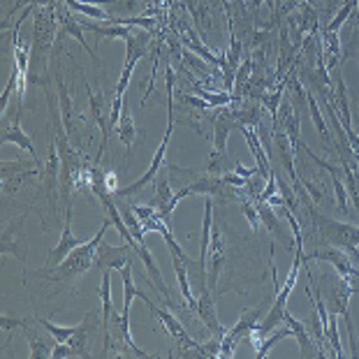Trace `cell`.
<instances>
[{"instance_id":"6da1fadb","label":"cell","mask_w":359,"mask_h":359,"mask_svg":"<svg viewBox=\"0 0 359 359\" xmlns=\"http://www.w3.org/2000/svg\"><path fill=\"white\" fill-rule=\"evenodd\" d=\"M110 227H112V220L107 218L103 222V227L98 229V234L93 236L91 241L79 243V246L74 248L72 253L58 264V267H46V272H37V276H44L46 281H56V283L72 281V279H79V276H84L88 269L96 267L98 246H100V241L105 239V234H107V229H110Z\"/></svg>"},{"instance_id":"7a4b0ae2","label":"cell","mask_w":359,"mask_h":359,"mask_svg":"<svg viewBox=\"0 0 359 359\" xmlns=\"http://www.w3.org/2000/svg\"><path fill=\"white\" fill-rule=\"evenodd\" d=\"M308 213L313 225L320 229L324 241H327L329 246H338V248L359 246V227L350 225V222H338L334 218H329V216L315 211V207H310Z\"/></svg>"},{"instance_id":"3957f363","label":"cell","mask_w":359,"mask_h":359,"mask_svg":"<svg viewBox=\"0 0 359 359\" xmlns=\"http://www.w3.org/2000/svg\"><path fill=\"white\" fill-rule=\"evenodd\" d=\"M49 8H37L35 15V30H33V56L46 63V53H49L53 37H56V17Z\"/></svg>"},{"instance_id":"277c9868","label":"cell","mask_w":359,"mask_h":359,"mask_svg":"<svg viewBox=\"0 0 359 359\" xmlns=\"http://www.w3.org/2000/svg\"><path fill=\"white\" fill-rule=\"evenodd\" d=\"M26 216L8 222L3 229V243H0V253L15 255L19 262H26L28 257V239H26Z\"/></svg>"},{"instance_id":"5b68a950","label":"cell","mask_w":359,"mask_h":359,"mask_svg":"<svg viewBox=\"0 0 359 359\" xmlns=\"http://www.w3.org/2000/svg\"><path fill=\"white\" fill-rule=\"evenodd\" d=\"M132 253L134 248L130 243H123V246H112V243H107L105 239L100 241L98 246V253H96V269H123L128 262H132Z\"/></svg>"},{"instance_id":"8992f818","label":"cell","mask_w":359,"mask_h":359,"mask_svg":"<svg viewBox=\"0 0 359 359\" xmlns=\"http://www.w3.org/2000/svg\"><path fill=\"white\" fill-rule=\"evenodd\" d=\"M3 191L12 195L15 191H19L24 184H26V179H33V176H37L40 174V165L37 162H8V160H3Z\"/></svg>"},{"instance_id":"52a82bcc","label":"cell","mask_w":359,"mask_h":359,"mask_svg":"<svg viewBox=\"0 0 359 359\" xmlns=\"http://www.w3.org/2000/svg\"><path fill=\"white\" fill-rule=\"evenodd\" d=\"M79 243L81 241L77 239V234L72 232V204H70V207H65V222H63V232H60V241L49 250L46 267H58V264L63 262L65 257L79 246Z\"/></svg>"},{"instance_id":"ba28073f","label":"cell","mask_w":359,"mask_h":359,"mask_svg":"<svg viewBox=\"0 0 359 359\" xmlns=\"http://www.w3.org/2000/svg\"><path fill=\"white\" fill-rule=\"evenodd\" d=\"M283 324H288L290 331H292V338H297V343H299V350H301L299 352L301 357H322L320 345L315 343V338L308 331V327L301 320H297V317L290 313L288 308H286V313H283Z\"/></svg>"},{"instance_id":"9c48e42d","label":"cell","mask_w":359,"mask_h":359,"mask_svg":"<svg viewBox=\"0 0 359 359\" xmlns=\"http://www.w3.org/2000/svg\"><path fill=\"white\" fill-rule=\"evenodd\" d=\"M153 184V202L151 204L158 209L160 216L165 220H169V216L174 213L172 209V200H174V188L169 184V174H167V165H162V169L158 172V176L151 181Z\"/></svg>"},{"instance_id":"30bf717a","label":"cell","mask_w":359,"mask_h":359,"mask_svg":"<svg viewBox=\"0 0 359 359\" xmlns=\"http://www.w3.org/2000/svg\"><path fill=\"white\" fill-rule=\"evenodd\" d=\"M195 313H198L202 324H204L211 336H222L227 331L218 320V313H216V297L209 288H202V295L198 297V310H195Z\"/></svg>"},{"instance_id":"8fae6325","label":"cell","mask_w":359,"mask_h":359,"mask_svg":"<svg viewBox=\"0 0 359 359\" xmlns=\"http://www.w3.org/2000/svg\"><path fill=\"white\" fill-rule=\"evenodd\" d=\"M211 255H209V262L207 264V288L216 290V283H218V276L222 272V267H225V241H222V234L220 229L213 225V239H211Z\"/></svg>"},{"instance_id":"7c38bea8","label":"cell","mask_w":359,"mask_h":359,"mask_svg":"<svg viewBox=\"0 0 359 359\" xmlns=\"http://www.w3.org/2000/svg\"><path fill=\"white\" fill-rule=\"evenodd\" d=\"M255 204H257V211H260V220H262V225L267 227V232L272 234L279 243H283L286 248H295V241H290L288 229L279 222L276 209H274L272 204H269V202H262V200H257Z\"/></svg>"},{"instance_id":"4fadbf2b","label":"cell","mask_w":359,"mask_h":359,"mask_svg":"<svg viewBox=\"0 0 359 359\" xmlns=\"http://www.w3.org/2000/svg\"><path fill=\"white\" fill-rule=\"evenodd\" d=\"M30 322H33V317H30V320L26 317V322H24V327H21L26 341H28V357L30 359H46V357H51L56 341L51 343L49 338H46V334H40L35 327H30Z\"/></svg>"},{"instance_id":"5bb4252c","label":"cell","mask_w":359,"mask_h":359,"mask_svg":"<svg viewBox=\"0 0 359 359\" xmlns=\"http://www.w3.org/2000/svg\"><path fill=\"white\" fill-rule=\"evenodd\" d=\"M3 144H17L19 148H24V151L30 155L33 162L42 165V162H40V158H37V153H35V146H33V139L21 130V110H19L17 116L12 119V125L5 128V132H3Z\"/></svg>"},{"instance_id":"9a60e30c","label":"cell","mask_w":359,"mask_h":359,"mask_svg":"<svg viewBox=\"0 0 359 359\" xmlns=\"http://www.w3.org/2000/svg\"><path fill=\"white\" fill-rule=\"evenodd\" d=\"M239 130L243 132V137H246L248 141V148H250V153H253V158L257 162V172H260L264 179H269V174H272V165H269V158H267V151H264V146H262V139H260V134L255 132V128H250V125H241Z\"/></svg>"},{"instance_id":"2e32d148","label":"cell","mask_w":359,"mask_h":359,"mask_svg":"<svg viewBox=\"0 0 359 359\" xmlns=\"http://www.w3.org/2000/svg\"><path fill=\"white\" fill-rule=\"evenodd\" d=\"M172 267H174V274H176V281H179V290H181V297H184L186 306L191 310H198V297H193V290H191L188 262L181 260L179 255H172Z\"/></svg>"},{"instance_id":"e0dca14e","label":"cell","mask_w":359,"mask_h":359,"mask_svg":"<svg viewBox=\"0 0 359 359\" xmlns=\"http://www.w3.org/2000/svg\"><path fill=\"white\" fill-rule=\"evenodd\" d=\"M112 272L114 269H107L103 272V283H100V304H103V310H100V317H103V331L110 327L114 313H116V308H114V301H112Z\"/></svg>"},{"instance_id":"ac0fdd59","label":"cell","mask_w":359,"mask_h":359,"mask_svg":"<svg viewBox=\"0 0 359 359\" xmlns=\"http://www.w3.org/2000/svg\"><path fill=\"white\" fill-rule=\"evenodd\" d=\"M283 338H292V331H290V327L286 324V327H276L272 334H267L264 338H255V341H250L255 345V357L257 359H264L272 352V348L276 343H281Z\"/></svg>"},{"instance_id":"d6986e66","label":"cell","mask_w":359,"mask_h":359,"mask_svg":"<svg viewBox=\"0 0 359 359\" xmlns=\"http://www.w3.org/2000/svg\"><path fill=\"white\" fill-rule=\"evenodd\" d=\"M338 56H341V40H338L336 33L324 30L322 33V58H324L327 70H336V67L341 65Z\"/></svg>"},{"instance_id":"ffe728a7","label":"cell","mask_w":359,"mask_h":359,"mask_svg":"<svg viewBox=\"0 0 359 359\" xmlns=\"http://www.w3.org/2000/svg\"><path fill=\"white\" fill-rule=\"evenodd\" d=\"M58 21H60V26H63V33H65V35H72L74 40H77V42H81V46H84V49L93 56V60H96V63H98L96 51H93L91 46L86 44V40H84V30H81V24L72 17V12L60 10V12H58Z\"/></svg>"},{"instance_id":"44dd1931","label":"cell","mask_w":359,"mask_h":359,"mask_svg":"<svg viewBox=\"0 0 359 359\" xmlns=\"http://www.w3.org/2000/svg\"><path fill=\"white\" fill-rule=\"evenodd\" d=\"M306 105H308V114H310V121H313L315 130L320 132V137L327 141L331 148H336V141L331 139L329 128H327V121L322 119V112H320V107H317V100H315L313 93H306Z\"/></svg>"},{"instance_id":"7402d4cb","label":"cell","mask_w":359,"mask_h":359,"mask_svg":"<svg viewBox=\"0 0 359 359\" xmlns=\"http://www.w3.org/2000/svg\"><path fill=\"white\" fill-rule=\"evenodd\" d=\"M121 279H123V310H130L134 297H139V299H144V292L137 290L134 286V274H132V262H128L123 269H121Z\"/></svg>"},{"instance_id":"603a6c76","label":"cell","mask_w":359,"mask_h":359,"mask_svg":"<svg viewBox=\"0 0 359 359\" xmlns=\"http://www.w3.org/2000/svg\"><path fill=\"white\" fill-rule=\"evenodd\" d=\"M86 26L88 30H93L96 35L100 37H110V40H128L132 35V30H130V26H119V24H110L107 21V26H100V24H86V21H81Z\"/></svg>"},{"instance_id":"cb8c5ba5","label":"cell","mask_w":359,"mask_h":359,"mask_svg":"<svg viewBox=\"0 0 359 359\" xmlns=\"http://www.w3.org/2000/svg\"><path fill=\"white\" fill-rule=\"evenodd\" d=\"M119 139L123 141L125 148L130 151L132 144H134V139H137V125H134V121H132V114L123 110V114H121V121H119Z\"/></svg>"},{"instance_id":"d4e9b609","label":"cell","mask_w":359,"mask_h":359,"mask_svg":"<svg viewBox=\"0 0 359 359\" xmlns=\"http://www.w3.org/2000/svg\"><path fill=\"white\" fill-rule=\"evenodd\" d=\"M357 3H359V0H345V3L341 5V8H338V12L334 15V19H331V21L324 26V30H329V33H338V30H341V26L348 21L352 15H355Z\"/></svg>"},{"instance_id":"484cf974","label":"cell","mask_w":359,"mask_h":359,"mask_svg":"<svg viewBox=\"0 0 359 359\" xmlns=\"http://www.w3.org/2000/svg\"><path fill=\"white\" fill-rule=\"evenodd\" d=\"M37 322H40V327L49 331V336L58 343H67L72 338V334L79 331V324H74V327H58V324H53L51 320H42V317H37Z\"/></svg>"},{"instance_id":"4316f807","label":"cell","mask_w":359,"mask_h":359,"mask_svg":"<svg viewBox=\"0 0 359 359\" xmlns=\"http://www.w3.org/2000/svg\"><path fill=\"white\" fill-rule=\"evenodd\" d=\"M324 334H327L331 348H334V355L336 357H345L348 352H343V345H341V336H338V313H329V324L327 329H324Z\"/></svg>"},{"instance_id":"83f0119b","label":"cell","mask_w":359,"mask_h":359,"mask_svg":"<svg viewBox=\"0 0 359 359\" xmlns=\"http://www.w3.org/2000/svg\"><path fill=\"white\" fill-rule=\"evenodd\" d=\"M239 207H241V213L248 218L250 227H253V232H257V229H260V225H262V220H260V211H257L255 200L241 198V200H239Z\"/></svg>"},{"instance_id":"f1b7e54d","label":"cell","mask_w":359,"mask_h":359,"mask_svg":"<svg viewBox=\"0 0 359 359\" xmlns=\"http://www.w3.org/2000/svg\"><path fill=\"white\" fill-rule=\"evenodd\" d=\"M253 58H246V60H241V65H239V70H236V79H234V93L236 96H241V91H243V86H246V81L250 79V74H253Z\"/></svg>"},{"instance_id":"f546056e","label":"cell","mask_w":359,"mask_h":359,"mask_svg":"<svg viewBox=\"0 0 359 359\" xmlns=\"http://www.w3.org/2000/svg\"><path fill=\"white\" fill-rule=\"evenodd\" d=\"M26 322V317H10V315H0V327H3L5 334H15L17 329H21Z\"/></svg>"},{"instance_id":"4dcf8cb0","label":"cell","mask_w":359,"mask_h":359,"mask_svg":"<svg viewBox=\"0 0 359 359\" xmlns=\"http://www.w3.org/2000/svg\"><path fill=\"white\" fill-rule=\"evenodd\" d=\"M220 345H222V336H213L211 341L202 343V355L204 357H220Z\"/></svg>"},{"instance_id":"1f68e13d","label":"cell","mask_w":359,"mask_h":359,"mask_svg":"<svg viewBox=\"0 0 359 359\" xmlns=\"http://www.w3.org/2000/svg\"><path fill=\"white\" fill-rule=\"evenodd\" d=\"M132 211L141 222H146V220H151L155 213H158V209H155L153 204H137V207H132Z\"/></svg>"},{"instance_id":"d6a6232c","label":"cell","mask_w":359,"mask_h":359,"mask_svg":"<svg viewBox=\"0 0 359 359\" xmlns=\"http://www.w3.org/2000/svg\"><path fill=\"white\" fill-rule=\"evenodd\" d=\"M181 103H186L188 107H193V110H209V107H211L204 98H200V96L198 98H195V96H186V93L181 96Z\"/></svg>"},{"instance_id":"836d02e7","label":"cell","mask_w":359,"mask_h":359,"mask_svg":"<svg viewBox=\"0 0 359 359\" xmlns=\"http://www.w3.org/2000/svg\"><path fill=\"white\" fill-rule=\"evenodd\" d=\"M67 357H72V348H70V343H58L53 345V352H51V359H67Z\"/></svg>"}]
</instances>
